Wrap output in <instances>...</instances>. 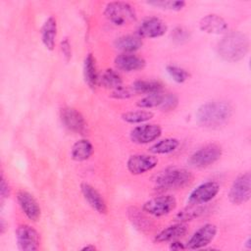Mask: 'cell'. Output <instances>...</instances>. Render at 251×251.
<instances>
[{"label": "cell", "mask_w": 251, "mask_h": 251, "mask_svg": "<svg viewBox=\"0 0 251 251\" xmlns=\"http://www.w3.org/2000/svg\"><path fill=\"white\" fill-rule=\"evenodd\" d=\"M218 232V227L213 224H206L199 227L189 238L185 247L186 249L195 250L206 247L210 244Z\"/></svg>", "instance_id": "obj_11"}, {"label": "cell", "mask_w": 251, "mask_h": 251, "mask_svg": "<svg viewBox=\"0 0 251 251\" xmlns=\"http://www.w3.org/2000/svg\"><path fill=\"white\" fill-rule=\"evenodd\" d=\"M94 147L92 143L87 139L77 140L71 149V157L76 162H82L88 160L93 154Z\"/></svg>", "instance_id": "obj_22"}, {"label": "cell", "mask_w": 251, "mask_h": 251, "mask_svg": "<svg viewBox=\"0 0 251 251\" xmlns=\"http://www.w3.org/2000/svg\"><path fill=\"white\" fill-rule=\"evenodd\" d=\"M220 191V184L216 181H205L194 188L187 199L188 204H206L214 199Z\"/></svg>", "instance_id": "obj_10"}, {"label": "cell", "mask_w": 251, "mask_h": 251, "mask_svg": "<svg viewBox=\"0 0 251 251\" xmlns=\"http://www.w3.org/2000/svg\"><path fill=\"white\" fill-rule=\"evenodd\" d=\"M81 193L87 203L99 214L107 213V205L102 195L89 183L82 182L80 184Z\"/></svg>", "instance_id": "obj_17"}, {"label": "cell", "mask_w": 251, "mask_h": 251, "mask_svg": "<svg viewBox=\"0 0 251 251\" xmlns=\"http://www.w3.org/2000/svg\"><path fill=\"white\" fill-rule=\"evenodd\" d=\"M131 89L134 94H152L163 91V84L158 80H144L139 79L131 84Z\"/></svg>", "instance_id": "obj_25"}, {"label": "cell", "mask_w": 251, "mask_h": 251, "mask_svg": "<svg viewBox=\"0 0 251 251\" xmlns=\"http://www.w3.org/2000/svg\"><path fill=\"white\" fill-rule=\"evenodd\" d=\"M18 203L24 214L31 221L36 222L39 220L41 210L36 199L25 190H19L17 193Z\"/></svg>", "instance_id": "obj_15"}, {"label": "cell", "mask_w": 251, "mask_h": 251, "mask_svg": "<svg viewBox=\"0 0 251 251\" xmlns=\"http://www.w3.org/2000/svg\"><path fill=\"white\" fill-rule=\"evenodd\" d=\"M150 6L157 7L159 9L163 10H169V11H180L184 8L186 3L182 0H168V1H149L146 2Z\"/></svg>", "instance_id": "obj_30"}, {"label": "cell", "mask_w": 251, "mask_h": 251, "mask_svg": "<svg viewBox=\"0 0 251 251\" xmlns=\"http://www.w3.org/2000/svg\"><path fill=\"white\" fill-rule=\"evenodd\" d=\"M166 71H167L168 75L172 77V79L177 83H183L190 76L189 73L186 70H184L183 68H180L178 66H175V65L167 66Z\"/></svg>", "instance_id": "obj_31"}, {"label": "cell", "mask_w": 251, "mask_h": 251, "mask_svg": "<svg viewBox=\"0 0 251 251\" xmlns=\"http://www.w3.org/2000/svg\"><path fill=\"white\" fill-rule=\"evenodd\" d=\"M115 65L121 71L135 72L142 70L145 67L146 62L143 58L137 55L131 53H123L115 58Z\"/></svg>", "instance_id": "obj_18"}, {"label": "cell", "mask_w": 251, "mask_h": 251, "mask_svg": "<svg viewBox=\"0 0 251 251\" xmlns=\"http://www.w3.org/2000/svg\"><path fill=\"white\" fill-rule=\"evenodd\" d=\"M199 28L209 34H223L227 31V24L221 16L208 14L200 20Z\"/></svg>", "instance_id": "obj_16"}, {"label": "cell", "mask_w": 251, "mask_h": 251, "mask_svg": "<svg viewBox=\"0 0 251 251\" xmlns=\"http://www.w3.org/2000/svg\"><path fill=\"white\" fill-rule=\"evenodd\" d=\"M81 250H86V251H88V250H91V251H94V250H96V247L94 246V245H86V246H84V247H82V249Z\"/></svg>", "instance_id": "obj_38"}, {"label": "cell", "mask_w": 251, "mask_h": 251, "mask_svg": "<svg viewBox=\"0 0 251 251\" xmlns=\"http://www.w3.org/2000/svg\"><path fill=\"white\" fill-rule=\"evenodd\" d=\"M170 249L178 251V250H184V249H186V247H185V245L182 242L177 241L176 239V240H173V242L170 244Z\"/></svg>", "instance_id": "obj_37"}, {"label": "cell", "mask_w": 251, "mask_h": 251, "mask_svg": "<svg viewBox=\"0 0 251 251\" xmlns=\"http://www.w3.org/2000/svg\"><path fill=\"white\" fill-rule=\"evenodd\" d=\"M249 51V39L240 31L226 33L218 44L219 56L230 63L242 60Z\"/></svg>", "instance_id": "obj_2"}, {"label": "cell", "mask_w": 251, "mask_h": 251, "mask_svg": "<svg viewBox=\"0 0 251 251\" xmlns=\"http://www.w3.org/2000/svg\"><path fill=\"white\" fill-rule=\"evenodd\" d=\"M245 245H246L247 248H250V238H249V237L247 238V240H246V242H245Z\"/></svg>", "instance_id": "obj_40"}, {"label": "cell", "mask_w": 251, "mask_h": 251, "mask_svg": "<svg viewBox=\"0 0 251 251\" xmlns=\"http://www.w3.org/2000/svg\"><path fill=\"white\" fill-rule=\"evenodd\" d=\"M233 114L230 103L213 100L202 104L196 111V121L204 127H219L226 125Z\"/></svg>", "instance_id": "obj_1"}, {"label": "cell", "mask_w": 251, "mask_h": 251, "mask_svg": "<svg viewBox=\"0 0 251 251\" xmlns=\"http://www.w3.org/2000/svg\"><path fill=\"white\" fill-rule=\"evenodd\" d=\"M187 232V226L184 223H176L175 225H171L164 229H162L156 236V242H167L177 239L178 237L183 236Z\"/></svg>", "instance_id": "obj_19"}, {"label": "cell", "mask_w": 251, "mask_h": 251, "mask_svg": "<svg viewBox=\"0 0 251 251\" xmlns=\"http://www.w3.org/2000/svg\"><path fill=\"white\" fill-rule=\"evenodd\" d=\"M133 94H134V92L132 91L130 86L122 85V86L112 90L111 97H113L115 99H127V98H130Z\"/></svg>", "instance_id": "obj_34"}, {"label": "cell", "mask_w": 251, "mask_h": 251, "mask_svg": "<svg viewBox=\"0 0 251 251\" xmlns=\"http://www.w3.org/2000/svg\"><path fill=\"white\" fill-rule=\"evenodd\" d=\"M57 36V21L54 17H49L41 27V40L47 50L52 51L55 47Z\"/></svg>", "instance_id": "obj_20"}, {"label": "cell", "mask_w": 251, "mask_h": 251, "mask_svg": "<svg viewBox=\"0 0 251 251\" xmlns=\"http://www.w3.org/2000/svg\"><path fill=\"white\" fill-rule=\"evenodd\" d=\"M168 29L164 21L157 17L144 19L137 28V35L141 38H157L163 36Z\"/></svg>", "instance_id": "obj_14"}, {"label": "cell", "mask_w": 251, "mask_h": 251, "mask_svg": "<svg viewBox=\"0 0 251 251\" xmlns=\"http://www.w3.org/2000/svg\"><path fill=\"white\" fill-rule=\"evenodd\" d=\"M179 146V141L176 138H165L157 141L149 147V152L152 154H169L174 152Z\"/></svg>", "instance_id": "obj_27"}, {"label": "cell", "mask_w": 251, "mask_h": 251, "mask_svg": "<svg viewBox=\"0 0 251 251\" xmlns=\"http://www.w3.org/2000/svg\"><path fill=\"white\" fill-rule=\"evenodd\" d=\"M154 114L148 110H136V111H128L122 115L123 121L127 124H143L153 118Z\"/></svg>", "instance_id": "obj_28"}, {"label": "cell", "mask_w": 251, "mask_h": 251, "mask_svg": "<svg viewBox=\"0 0 251 251\" xmlns=\"http://www.w3.org/2000/svg\"><path fill=\"white\" fill-rule=\"evenodd\" d=\"M228 200L234 205L245 204L251 196V176L246 172L238 176L232 182L228 191Z\"/></svg>", "instance_id": "obj_6"}, {"label": "cell", "mask_w": 251, "mask_h": 251, "mask_svg": "<svg viewBox=\"0 0 251 251\" xmlns=\"http://www.w3.org/2000/svg\"><path fill=\"white\" fill-rule=\"evenodd\" d=\"M165 94L166 93H163V91L148 94V95L144 96L143 98H141L136 103V105L141 109H152V108H156V107L160 108L163 104Z\"/></svg>", "instance_id": "obj_29"}, {"label": "cell", "mask_w": 251, "mask_h": 251, "mask_svg": "<svg viewBox=\"0 0 251 251\" xmlns=\"http://www.w3.org/2000/svg\"><path fill=\"white\" fill-rule=\"evenodd\" d=\"M222 147L217 143H209L196 150L188 159V164L194 168H206L216 163L222 156Z\"/></svg>", "instance_id": "obj_5"}, {"label": "cell", "mask_w": 251, "mask_h": 251, "mask_svg": "<svg viewBox=\"0 0 251 251\" xmlns=\"http://www.w3.org/2000/svg\"><path fill=\"white\" fill-rule=\"evenodd\" d=\"M60 118L63 125L71 131L78 134H86L87 123L79 111L75 108L65 107L61 110Z\"/></svg>", "instance_id": "obj_8"}, {"label": "cell", "mask_w": 251, "mask_h": 251, "mask_svg": "<svg viewBox=\"0 0 251 251\" xmlns=\"http://www.w3.org/2000/svg\"><path fill=\"white\" fill-rule=\"evenodd\" d=\"M194 176L191 172L182 168H169L155 178V186L160 190L178 189L189 185Z\"/></svg>", "instance_id": "obj_3"}, {"label": "cell", "mask_w": 251, "mask_h": 251, "mask_svg": "<svg viewBox=\"0 0 251 251\" xmlns=\"http://www.w3.org/2000/svg\"><path fill=\"white\" fill-rule=\"evenodd\" d=\"M18 247L22 251H36L39 248V234L28 225H21L16 230Z\"/></svg>", "instance_id": "obj_9"}, {"label": "cell", "mask_w": 251, "mask_h": 251, "mask_svg": "<svg viewBox=\"0 0 251 251\" xmlns=\"http://www.w3.org/2000/svg\"><path fill=\"white\" fill-rule=\"evenodd\" d=\"M158 164V158L149 154H134L126 161V168L131 175H141L153 170Z\"/></svg>", "instance_id": "obj_13"}, {"label": "cell", "mask_w": 251, "mask_h": 251, "mask_svg": "<svg viewBox=\"0 0 251 251\" xmlns=\"http://www.w3.org/2000/svg\"><path fill=\"white\" fill-rule=\"evenodd\" d=\"M61 50H62V53H63V56H64L65 60L67 62H69L70 59L72 58V48H71V44H70V42L67 38H65L61 42Z\"/></svg>", "instance_id": "obj_35"}, {"label": "cell", "mask_w": 251, "mask_h": 251, "mask_svg": "<svg viewBox=\"0 0 251 251\" xmlns=\"http://www.w3.org/2000/svg\"><path fill=\"white\" fill-rule=\"evenodd\" d=\"M83 77L90 88H94L99 81L95 58L91 53L87 54L83 63Z\"/></svg>", "instance_id": "obj_24"}, {"label": "cell", "mask_w": 251, "mask_h": 251, "mask_svg": "<svg viewBox=\"0 0 251 251\" xmlns=\"http://www.w3.org/2000/svg\"><path fill=\"white\" fill-rule=\"evenodd\" d=\"M176 207V200L172 195H161L146 201L142 210L144 213L154 216L163 217L171 214Z\"/></svg>", "instance_id": "obj_7"}, {"label": "cell", "mask_w": 251, "mask_h": 251, "mask_svg": "<svg viewBox=\"0 0 251 251\" xmlns=\"http://www.w3.org/2000/svg\"><path fill=\"white\" fill-rule=\"evenodd\" d=\"M177 105H178L177 95H176L175 93H166L163 104L160 107V109L164 112H168V111L175 110Z\"/></svg>", "instance_id": "obj_33"}, {"label": "cell", "mask_w": 251, "mask_h": 251, "mask_svg": "<svg viewBox=\"0 0 251 251\" xmlns=\"http://www.w3.org/2000/svg\"><path fill=\"white\" fill-rule=\"evenodd\" d=\"M206 211L207 206L205 204H188L187 207L177 212L175 219L178 223H185L199 218L200 216L204 215Z\"/></svg>", "instance_id": "obj_23"}, {"label": "cell", "mask_w": 251, "mask_h": 251, "mask_svg": "<svg viewBox=\"0 0 251 251\" xmlns=\"http://www.w3.org/2000/svg\"><path fill=\"white\" fill-rule=\"evenodd\" d=\"M0 232L1 233H4V231H5V224H4V221L3 220H1V224H0Z\"/></svg>", "instance_id": "obj_39"}, {"label": "cell", "mask_w": 251, "mask_h": 251, "mask_svg": "<svg viewBox=\"0 0 251 251\" xmlns=\"http://www.w3.org/2000/svg\"><path fill=\"white\" fill-rule=\"evenodd\" d=\"M171 39L174 43L181 45L190 39V32L183 26H176L171 32Z\"/></svg>", "instance_id": "obj_32"}, {"label": "cell", "mask_w": 251, "mask_h": 251, "mask_svg": "<svg viewBox=\"0 0 251 251\" xmlns=\"http://www.w3.org/2000/svg\"><path fill=\"white\" fill-rule=\"evenodd\" d=\"M143 44L142 38L138 35L127 34L116 39L115 47L124 53H132L141 48Z\"/></svg>", "instance_id": "obj_21"}, {"label": "cell", "mask_w": 251, "mask_h": 251, "mask_svg": "<svg viewBox=\"0 0 251 251\" xmlns=\"http://www.w3.org/2000/svg\"><path fill=\"white\" fill-rule=\"evenodd\" d=\"M98 83L104 86L105 88L114 90L123 85V79L118 72L112 69H107L99 76Z\"/></svg>", "instance_id": "obj_26"}, {"label": "cell", "mask_w": 251, "mask_h": 251, "mask_svg": "<svg viewBox=\"0 0 251 251\" xmlns=\"http://www.w3.org/2000/svg\"><path fill=\"white\" fill-rule=\"evenodd\" d=\"M11 192V188L9 186V183L7 182V180L5 179L4 176H1V183H0V194L3 198H7L9 197Z\"/></svg>", "instance_id": "obj_36"}, {"label": "cell", "mask_w": 251, "mask_h": 251, "mask_svg": "<svg viewBox=\"0 0 251 251\" xmlns=\"http://www.w3.org/2000/svg\"><path fill=\"white\" fill-rule=\"evenodd\" d=\"M104 15L109 22L118 26L131 25L136 21V13L133 7L123 1L109 2L105 7Z\"/></svg>", "instance_id": "obj_4"}, {"label": "cell", "mask_w": 251, "mask_h": 251, "mask_svg": "<svg viewBox=\"0 0 251 251\" xmlns=\"http://www.w3.org/2000/svg\"><path fill=\"white\" fill-rule=\"evenodd\" d=\"M162 134V128L156 124H141L133 127L129 137L132 142L137 144H147L155 141Z\"/></svg>", "instance_id": "obj_12"}]
</instances>
